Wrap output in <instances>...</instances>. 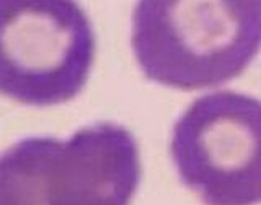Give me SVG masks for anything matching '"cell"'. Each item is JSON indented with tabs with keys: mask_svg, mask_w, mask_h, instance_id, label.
I'll return each mask as SVG.
<instances>
[{
	"mask_svg": "<svg viewBox=\"0 0 261 205\" xmlns=\"http://www.w3.org/2000/svg\"><path fill=\"white\" fill-rule=\"evenodd\" d=\"M259 0H144L134 7L130 44L155 83L193 92L237 78L256 59Z\"/></svg>",
	"mask_w": 261,
	"mask_h": 205,
	"instance_id": "1",
	"label": "cell"
},
{
	"mask_svg": "<svg viewBox=\"0 0 261 205\" xmlns=\"http://www.w3.org/2000/svg\"><path fill=\"white\" fill-rule=\"evenodd\" d=\"M141 178L134 134L95 122L67 140L27 137L0 153V205H130Z\"/></svg>",
	"mask_w": 261,
	"mask_h": 205,
	"instance_id": "2",
	"label": "cell"
},
{
	"mask_svg": "<svg viewBox=\"0 0 261 205\" xmlns=\"http://www.w3.org/2000/svg\"><path fill=\"white\" fill-rule=\"evenodd\" d=\"M96 54L93 24L69 0H0V95L28 106L72 101Z\"/></svg>",
	"mask_w": 261,
	"mask_h": 205,
	"instance_id": "3",
	"label": "cell"
},
{
	"mask_svg": "<svg viewBox=\"0 0 261 205\" xmlns=\"http://www.w3.org/2000/svg\"><path fill=\"white\" fill-rule=\"evenodd\" d=\"M261 104L222 90L199 96L176 119L170 153L181 183L207 205L261 199Z\"/></svg>",
	"mask_w": 261,
	"mask_h": 205,
	"instance_id": "4",
	"label": "cell"
}]
</instances>
